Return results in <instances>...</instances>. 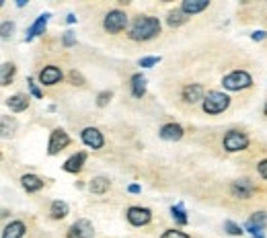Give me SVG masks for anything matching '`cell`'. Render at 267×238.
Returning <instances> with one entry per match:
<instances>
[{
	"mask_svg": "<svg viewBox=\"0 0 267 238\" xmlns=\"http://www.w3.org/2000/svg\"><path fill=\"white\" fill-rule=\"evenodd\" d=\"M183 133H185V129L179 123H165L158 131V135L167 142H179L183 138Z\"/></svg>",
	"mask_w": 267,
	"mask_h": 238,
	"instance_id": "4fadbf2b",
	"label": "cell"
},
{
	"mask_svg": "<svg viewBox=\"0 0 267 238\" xmlns=\"http://www.w3.org/2000/svg\"><path fill=\"white\" fill-rule=\"evenodd\" d=\"M265 228H267V212H255L245 222V230L253 238H265Z\"/></svg>",
	"mask_w": 267,
	"mask_h": 238,
	"instance_id": "8992f818",
	"label": "cell"
},
{
	"mask_svg": "<svg viewBox=\"0 0 267 238\" xmlns=\"http://www.w3.org/2000/svg\"><path fill=\"white\" fill-rule=\"evenodd\" d=\"M160 62V56H148V58H142L140 60V66L142 68H152V66H156Z\"/></svg>",
	"mask_w": 267,
	"mask_h": 238,
	"instance_id": "f1b7e54d",
	"label": "cell"
},
{
	"mask_svg": "<svg viewBox=\"0 0 267 238\" xmlns=\"http://www.w3.org/2000/svg\"><path fill=\"white\" fill-rule=\"evenodd\" d=\"M80 140L84 142V146H88L93 150H101L103 144H105V138L97 127H84L80 131Z\"/></svg>",
	"mask_w": 267,
	"mask_h": 238,
	"instance_id": "30bf717a",
	"label": "cell"
},
{
	"mask_svg": "<svg viewBox=\"0 0 267 238\" xmlns=\"http://www.w3.org/2000/svg\"><path fill=\"white\" fill-rule=\"evenodd\" d=\"M126 25H128V15L124 11H120V9L109 11V13L105 15V19H103V29L107 33H113V35L122 33L126 29Z\"/></svg>",
	"mask_w": 267,
	"mask_h": 238,
	"instance_id": "277c9868",
	"label": "cell"
},
{
	"mask_svg": "<svg viewBox=\"0 0 267 238\" xmlns=\"http://www.w3.org/2000/svg\"><path fill=\"white\" fill-rule=\"evenodd\" d=\"M111 97H113L111 90L99 92V94H97V107H107V105H109V101H111Z\"/></svg>",
	"mask_w": 267,
	"mask_h": 238,
	"instance_id": "83f0119b",
	"label": "cell"
},
{
	"mask_svg": "<svg viewBox=\"0 0 267 238\" xmlns=\"http://www.w3.org/2000/svg\"><path fill=\"white\" fill-rule=\"evenodd\" d=\"M207 7H210L207 0H185V3L181 5V11L185 15H197V13L205 11Z\"/></svg>",
	"mask_w": 267,
	"mask_h": 238,
	"instance_id": "ac0fdd59",
	"label": "cell"
},
{
	"mask_svg": "<svg viewBox=\"0 0 267 238\" xmlns=\"http://www.w3.org/2000/svg\"><path fill=\"white\" fill-rule=\"evenodd\" d=\"M263 113H265V115H267V103H265V109H263Z\"/></svg>",
	"mask_w": 267,
	"mask_h": 238,
	"instance_id": "f35d334b",
	"label": "cell"
},
{
	"mask_svg": "<svg viewBox=\"0 0 267 238\" xmlns=\"http://www.w3.org/2000/svg\"><path fill=\"white\" fill-rule=\"evenodd\" d=\"M230 193L234 197H239V199H249L255 193V185L249 179H239V181H234L230 185Z\"/></svg>",
	"mask_w": 267,
	"mask_h": 238,
	"instance_id": "8fae6325",
	"label": "cell"
},
{
	"mask_svg": "<svg viewBox=\"0 0 267 238\" xmlns=\"http://www.w3.org/2000/svg\"><path fill=\"white\" fill-rule=\"evenodd\" d=\"M49 214H51L53 220H62V218H66V216H68V203H66V201H60V199L51 201Z\"/></svg>",
	"mask_w": 267,
	"mask_h": 238,
	"instance_id": "603a6c76",
	"label": "cell"
},
{
	"mask_svg": "<svg viewBox=\"0 0 267 238\" xmlns=\"http://www.w3.org/2000/svg\"><path fill=\"white\" fill-rule=\"evenodd\" d=\"M66 238H95V228L88 220H76L70 228H68V234Z\"/></svg>",
	"mask_w": 267,
	"mask_h": 238,
	"instance_id": "9c48e42d",
	"label": "cell"
},
{
	"mask_svg": "<svg viewBox=\"0 0 267 238\" xmlns=\"http://www.w3.org/2000/svg\"><path fill=\"white\" fill-rule=\"evenodd\" d=\"M7 105H9V109L13 113H21V111H25L29 107V97H27V94H13V97H9Z\"/></svg>",
	"mask_w": 267,
	"mask_h": 238,
	"instance_id": "d6986e66",
	"label": "cell"
},
{
	"mask_svg": "<svg viewBox=\"0 0 267 238\" xmlns=\"http://www.w3.org/2000/svg\"><path fill=\"white\" fill-rule=\"evenodd\" d=\"M181 97H183V101L185 103H197V101H203V86L201 84H187V86H183V92H181Z\"/></svg>",
	"mask_w": 267,
	"mask_h": 238,
	"instance_id": "5bb4252c",
	"label": "cell"
},
{
	"mask_svg": "<svg viewBox=\"0 0 267 238\" xmlns=\"http://www.w3.org/2000/svg\"><path fill=\"white\" fill-rule=\"evenodd\" d=\"M62 78H64V74H62V70H60L58 66H45V68L39 72V82L45 84V86L58 84Z\"/></svg>",
	"mask_w": 267,
	"mask_h": 238,
	"instance_id": "7c38bea8",
	"label": "cell"
},
{
	"mask_svg": "<svg viewBox=\"0 0 267 238\" xmlns=\"http://www.w3.org/2000/svg\"><path fill=\"white\" fill-rule=\"evenodd\" d=\"M15 72H17V68H15V64H3V74H0V82H3V86H7V84H11L13 82V78H15Z\"/></svg>",
	"mask_w": 267,
	"mask_h": 238,
	"instance_id": "484cf974",
	"label": "cell"
},
{
	"mask_svg": "<svg viewBox=\"0 0 267 238\" xmlns=\"http://www.w3.org/2000/svg\"><path fill=\"white\" fill-rule=\"evenodd\" d=\"M160 238H189V234H185L181 230H165Z\"/></svg>",
	"mask_w": 267,
	"mask_h": 238,
	"instance_id": "f546056e",
	"label": "cell"
},
{
	"mask_svg": "<svg viewBox=\"0 0 267 238\" xmlns=\"http://www.w3.org/2000/svg\"><path fill=\"white\" fill-rule=\"evenodd\" d=\"M187 19H189V15H185L181 9H175V11H171V13L167 15V23H169V27H181V25L187 23Z\"/></svg>",
	"mask_w": 267,
	"mask_h": 238,
	"instance_id": "cb8c5ba5",
	"label": "cell"
},
{
	"mask_svg": "<svg viewBox=\"0 0 267 238\" xmlns=\"http://www.w3.org/2000/svg\"><path fill=\"white\" fill-rule=\"evenodd\" d=\"M21 185H23V189L27 193H35V191H39V189L43 187V181L37 175H23L21 177Z\"/></svg>",
	"mask_w": 267,
	"mask_h": 238,
	"instance_id": "ffe728a7",
	"label": "cell"
},
{
	"mask_svg": "<svg viewBox=\"0 0 267 238\" xmlns=\"http://www.w3.org/2000/svg\"><path fill=\"white\" fill-rule=\"evenodd\" d=\"M68 144H70V135H68L64 129H53L51 135H49L47 154H49V156H56V154H60Z\"/></svg>",
	"mask_w": 267,
	"mask_h": 238,
	"instance_id": "52a82bcc",
	"label": "cell"
},
{
	"mask_svg": "<svg viewBox=\"0 0 267 238\" xmlns=\"http://www.w3.org/2000/svg\"><path fill=\"white\" fill-rule=\"evenodd\" d=\"M224 230H226L230 236H241V234L245 232V230H243L236 222H232V220H226V222H224Z\"/></svg>",
	"mask_w": 267,
	"mask_h": 238,
	"instance_id": "4316f807",
	"label": "cell"
},
{
	"mask_svg": "<svg viewBox=\"0 0 267 238\" xmlns=\"http://www.w3.org/2000/svg\"><path fill=\"white\" fill-rule=\"evenodd\" d=\"M109 179H105V177H95L93 181H91V185H88V189H91V193H95V195H103V193H107L109 191Z\"/></svg>",
	"mask_w": 267,
	"mask_h": 238,
	"instance_id": "44dd1931",
	"label": "cell"
},
{
	"mask_svg": "<svg viewBox=\"0 0 267 238\" xmlns=\"http://www.w3.org/2000/svg\"><path fill=\"white\" fill-rule=\"evenodd\" d=\"M171 216H173L175 224H179V226H187V222H189V218H187V214H185V208H183L181 203L171 206Z\"/></svg>",
	"mask_w": 267,
	"mask_h": 238,
	"instance_id": "d4e9b609",
	"label": "cell"
},
{
	"mask_svg": "<svg viewBox=\"0 0 267 238\" xmlns=\"http://www.w3.org/2000/svg\"><path fill=\"white\" fill-rule=\"evenodd\" d=\"M74 21H76V17H74V15H68V19H66V23H70V25H72Z\"/></svg>",
	"mask_w": 267,
	"mask_h": 238,
	"instance_id": "74e56055",
	"label": "cell"
},
{
	"mask_svg": "<svg viewBox=\"0 0 267 238\" xmlns=\"http://www.w3.org/2000/svg\"><path fill=\"white\" fill-rule=\"evenodd\" d=\"M25 224L21 222V220H13L11 224H7L5 226V230H3V238H23L25 236Z\"/></svg>",
	"mask_w": 267,
	"mask_h": 238,
	"instance_id": "e0dca14e",
	"label": "cell"
},
{
	"mask_svg": "<svg viewBox=\"0 0 267 238\" xmlns=\"http://www.w3.org/2000/svg\"><path fill=\"white\" fill-rule=\"evenodd\" d=\"M68 78H70V82H72L74 86H82V84H84V78H82V74H80V72H76V70H70Z\"/></svg>",
	"mask_w": 267,
	"mask_h": 238,
	"instance_id": "1f68e13d",
	"label": "cell"
},
{
	"mask_svg": "<svg viewBox=\"0 0 267 238\" xmlns=\"http://www.w3.org/2000/svg\"><path fill=\"white\" fill-rule=\"evenodd\" d=\"M251 84H253V78L245 70H234V72H230V74H226L222 78V86L226 90H245Z\"/></svg>",
	"mask_w": 267,
	"mask_h": 238,
	"instance_id": "3957f363",
	"label": "cell"
},
{
	"mask_svg": "<svg viewBox=\"0 0 267 238\" xmlns=\"http://www.w3.org/2000/svg\"><path fill=\"white\" fill-rule=\"evenodd\" d=\"M62 43H64L66 47L74 45V43H76V39H74V33H72V31H66V33H64V37H62Z\"/></svg>",
	"mask_w": 267,
	"mask_h": 238,
	"instance_id": "836d02e7",
	"label": "cell"
},
{
	"mask_svg": "<svg viewBox=\"0 0 267 238\" xmlns=\"http://www.w3.org/2000/svg\"><path fill=\"white\" fill-rule=\"evenodd\" d=\"M230 105V97L226 92H220V90H207V94L201 101V107L207 115H218L222 111H226Z\"/></svg>",
	"mask_w": 267,
	"mask_h": 238,
	"instance_id": "7a4b0ae2",
	"label": "cell"
},
{
	"mask_svg": "<svg viewBox=\"0 0 267 238\" xmlns=\"http://www.w3.org/2000/svg\"><path fill=\"white\" fill-rule=\"evenodd\" d=\"M224 150L226 152H241V150H247L249 148V135L239 131V129H230L226 135H224Z\"/></svg>",
	"mask_w": 267,
	"mask_h": 238,
	"instance_id": "5b68a950",
	"label": "cell"
},
{
	"mask_svg": "<svg viewBox=\"0 0 267 238\" xmlns=\"http://www.w3.org/2000/svg\"><path fill=\"white\" fill-rule=\"evenodd\" d=\"M84 162H86V152H76V154H72V156L64 162V171H66V173L76 175V173H80V171H82Z\"/></svg>",
	"mask_w": 267,
	"mask_h": 238,
	"instance_id": "2e32d148",
	"label": "cell"
},
{
	"mask_svg": "<svg viewBox=\"0 0 267 238\" xmlns=\"http://www.w3.org/2000/svg\"><path fill=\"white\" fill-rule=\"evenodd\" d=\"M126 218L132 226H146L152 220V212L148 208H140V206H132L126 212Z\"/></svg>",
	"mask_w": 267,
	"mask_h": 238,
	"instance_id": "ba28073f",
	"label": "cell"
},
{
	"mask_svg": "<svg viewBox=\"0 0 267 238\" xmlns=\"http://www.w3.org/2000/svg\"><path fill=\"white\" fill-rule=\"evenodd\" d=\"M128 191H130V193H140V191H142V187L134 183V185H130V187H128Z\"/></svg>",
	"mask_w": 267,
	"mask_h": 238,
	"instance_id": "8d00e7d4",
	"label": "cell"
},
{
	"mask_svg": "<svg viewBox=\"0 0 267 238\" xmlns=\"http://www.w3.org/2000/svg\"><path fill=\"white\" fill-rule=\"evenodd\" d=\"M160 33V21L156 17H138L130 27V39L134 41H150Z\"/></svg>",
	"mask_w": 267,
	"mask_h": 238,
	"instance_id": "6da1fadb",
	"label": "cell"
},
{
	"mask_svg": "<svg viewBox=\"0 0 267 238\" xmlns=\"http://www.w3.org/2000/svg\"><path fill=\"white\" fill-rule=\"evenodd\" d=\"M13 31H15V23H11V21H5L3 27H0V35H3L5 39H7L9 35H13Z\"/></svg>",
	"mask_w": 267,
	"mask_h": 238,
	"instance_id": "4dcf8cb0",
	"label": "cell"
},
{
	"mask_svg": "<svg viewBox=\"0 0 267 238\" xmlns=\"http://www.w3.org/2000/svg\"><path fill=\"white\" fill-rule=\"evenodd\" d=\"M47 21H49V13H43L41 17H37V21L29 27V31H27V35H25V41H33L35 37H39V35L45 31Z\"/></svg>",
	"mask_w": 267,
	"mask_h": 238,
	"instance_id": "9a60e30c",
	"label": "cell"
},
{
	"mask_svg": "<svg viewBox=\"0 0 267 238\" xmlns=\"http://www.w3.org/2000/svg\"><path fill=\"white\" fill-rule=\"evenodd\" d=\"M27 84H29V90H31V94H33L35 99H43V94H41V90L37 88V84L33 82V78H29V80H27Z\"/></svg>",
	"mask_w": 267,
	"mask_h": 238,
	"instance_id": "d6a6232c",
	"label": "cell"
},
{
	"mask_svg": "<svg viewBox=\"0 0 267 238\" xmlns=\"http://www.w3.org/2000/svg\"><path fill=\"white\" fill-rule=\"evenodd\" d=\"M130 84H132V94H134L136 99H142L144 94H146V78L142 74H134Z\"/></svg>",
	"mask_w": 267,
	"mask_h": 238,
	"instance_id": "7402d4cb",
	"label": "cell"
},
{
	"mask_svg": "<svg viewBox=\"0 0 267 238\" xmlns=\"http://www.w3.org/2000/svg\"><path fill=\"white\" fill-rule=\"evenodd\" d=\"M257 171H259V175H261L263 179H267V160H261V162L257 164Z\"/></svg>",
	"mask_w": 267,
	"mask_h": 238,
	"instance_id": "e575fe53",
	"label": "cell"
},
{
	"mask_svg": "<svg viewBox=\"0 0 267 238\" xmlns=\"http://www.w3.org/2000/svg\"><path fill=\"white\" fill-rule=\"evenodd\" d=\"M265 37H267V33H265V31H255V33L251 35V39H253V41H263Z\"/></svg>",
	"mask_w": 267,
	"mask_h": 238,
	"instance_id": "d590c367",
	"label": "cell"
}]
</instances>
